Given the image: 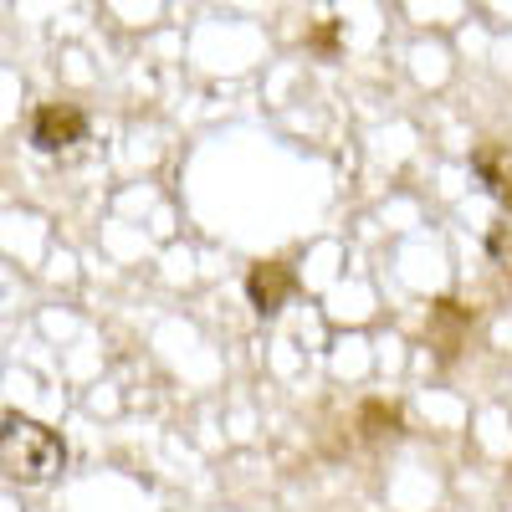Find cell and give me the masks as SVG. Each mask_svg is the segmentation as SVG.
<instances>
[{
	"label": "cell",
	"instance_id": "obj_1",
	"mask_svg": "<svg viewBox=\"0 0 512 512\" xmlns=\"http://www.w3.org/2000/svg\"><path fill=\"white\" fill-rule=\"evenodd\" d=\"M0 461H6V477L21 487H47L62 477L67 466V441L21 410L0 415Z\"/></svg>",
	"mask_w": 512,
	"mask_h": 512
},
{
	"label": "cell",
	"instance_id": "obj_2",
	"mask_svg": "<svg viewBox=\"0 0 512 512\" xmlns=\"http://www.w3.org/2000/svg\"><path fill=\"white\" fill-rule=\"evenodd\" d=\"M88 113H82L77 103H41L31 113V128H26V139L36 154H62L72 144H88Z\"/></svg>",
	"mask_w": 512,
	"mask_h": 512
},
{
	"label": "cell",
	"instance_id": "obj_3",
	"mask_svg": "<svg viewBox=\"0 0 512 512\" xmlns=\"http://www.w3.org/2000/svg\"><path fill=\"white\" fill-rule=\"evenodd\" d=\"M297 292V277L287 262H256L246 272V297H251V308L262 313V318H277L287 308V297Z\"/></svg>",
	"mask_w": 512,
	"mask_h": 512
},
{
	"label": "cell",
	"instance_id": "obj_4",
	"mask_svg": "<svg viewBox=\"0 0 512 512\" xmlns=\"http://www.w3.org/2000/svg\"><path fill=\"white\" fill-rule=\"evenodd\" d=\"M472 175H477V185L507 210L512 216V149L507 144H477L472 149Z\"/></svg>",
	"mask_w": 512,
	"mask_h": 512
},
{
	"label": "cell",
	"instance_id": "obj_5",
	"mask_svg": "<svg viewBox=\"0 0 512 512\" xmlns=\"http://www.w3.org/2000/svg\"><path fill=\"white\" fill-rule=\"evenodd\" d=\"M477 323V308H461L456 297H441L431 308V328H436V344H441V359H451L461 349V328Z\"/></svg>",
	"mask_w": 512,
	"mask_h": 512
},
{
	"label": "cell",
	"instance_id": "obj_6",
	"mask_svg": "<svg viewBox=\"0 0 512 512\" xmlns=\"http://www.w3.org/2000/svg\"><path fill=\"white\" fill-rule=\"evenodd\" d=\"M359 425H364V436H369V441L400 436V410H390L384 400H369V405L359 410Z\"/></svg>",
	"mask_w": 512,
	"mask_h": 512
},
{
	"label": "cell",
	"instance_id": "obj_7",
	"mask_svg": "<svg viewBox=\"0 0 512 512\" xmlns=\"http://www.w3.org/2000/svg\"><path fill=\"white\" fill-rule=\"evenodd\" d=\"M492 256H497V262H502V272L512 277V251H492Z\"/></svg>",
	"mask_w": 512,
	"mask_h": 512
}]
</instances>
